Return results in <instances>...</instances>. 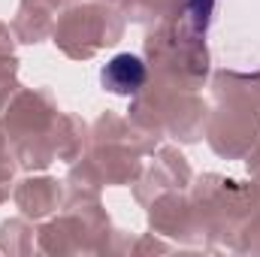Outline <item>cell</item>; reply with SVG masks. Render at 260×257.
<instances>
[{
  "label": "cell",
  "mask_w": 260,
  "mask_h": 257,
  "mask_svg": "<svg viewBox=\"0 0 260 257\" xmlns=\"http://www.w3.org/2000/svg\"><path fill=\"white\" fill-rule=\"evenodd\" d=\"M145 82V64L136 55H115L103 70V85L115 94H133Z\"/></svg>",
  "instance_id": "cell-1"
}]
</instances>
